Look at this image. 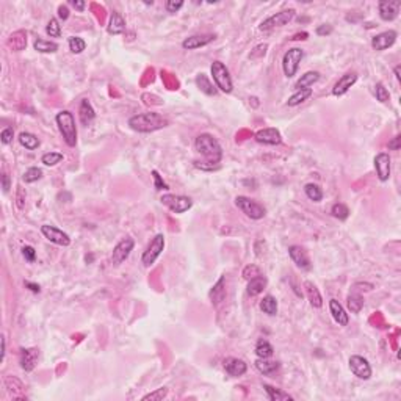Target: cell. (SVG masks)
I'll return each instance as SVG.
<instances>
[{
	"instance_id": "1",
	"label": "cell",
	"mask_w": 401,
	"mask_h": 401,
	"mask_svg": "<svg viewBox=\"0 0 401 401\" xmlns=\"http://www.w3.org/2000/svg\"><path fill=\"white\" fill-rule=\"evenodd\" d=\"M196 151L204 157V163H209V168L213 169L223 158V149L218 140L210 134H200L195 141Z\"/></svg>"
},
{
	"instance_id": "2",
	"label": "cell",
	"mask_w": 401,
	"mask_h": 401,
	"mask_svg": "<svg viewBox=\"0 0 401 401\" xmlns=\"http://www.w3.org/2000/svg\"><path fill=\"white\" fill-rule=\"evenodd\" d=\"M168 124H169V121L158 113H141V114H135V116L129 119L130 129H134L135 132H141V134L156 132V130L166 127Z\"/></svg>"
},
{
	"instance_id": "3",
	"label": "cell",
	"mask_w": 401,
	"mask_h": 401,
	"mask_svg": "<svg viewBox=\"0 0 401 401\" xmlns=\"http://www.w3.org/2000/svg\"><path fill=\"white\" fill-rule=\"evenodd\" d=\"M55 121H57V126L60 129L61 135H63L65 143L67 146H71V148H74V146L77 144V127H75L74 114L67 110H63L55 116Z\"/></svg>"
},
{
	"instance_id": "4",
	"label": "cell",
	"mask_w": 401,
	"mask_h": 401,
	"mask_svg": "<svg viewBox=\"0 0 401 401\" xmlns=\"http://www.w3.org/2000/svg\"><path fill=\"white\" fill-rule=\"evenodd\" d=\"M210 71H212V77H213L215 87H217L220 91L226 92V94L232 92L234 83H232V79H230L229 69L224 66V63H221V61H213Z\"/></svg>"
},
{
	"instance_id": "5",
	"label": "cell",
	"mask_w": 401,
	"mask_h": 401,
	"mask_svg": "<svg viewBox=\"0 0 401 401\" xmlns=\"http://www.w3.org/2000/svg\"><path fill=\"white\" fill-rule=\"evenodd\" d=\"M235 205L251 220H262L267 213L264 205H260L259 202H256V200L248 196H237Z\"/></svg>"
},
{
	"instance_id": "6",
	"label": "cell",
	"mask_w": 401,
	"mask_h": 401,
	"mask_svg": "<svg viewBox=\"0 0 401 401\" xmlns=\"http://www.w3.org/2000/svg\"><path fill=\"white\" fill-rule=\"evenodd\" d=\"M303 58H304V52H303V49H298V47L289 49L287 52L284 53L282 69H284V74H285L287 79H291V77L296 75L299 63H301V60Z\"/></svg>"
},
{
	"instance_id": "7",
	"label": "cell",
	"mask_w": 401,
	"mask_h": 401,
	"mask_svg": "<svg viewBox=\"0 0 401 401\" xmlns=\"http://www.w3.org/2000/svg\"><path fill=\"white\" fill-rule=\"evenodd\" d=\"M163 249H165V237H163V234H157L152 238V242L149 243L148 248H146V251L143 252V257H141L143 265L151 267L156 264V260L158 259V256Z\"/></svg>"
},
{
	"instance_id": "8",
	"label": "cell",
	"mask_w": 401,
	"mask_h": 401,
	"mask_svg": "<svg viewBox=\"0 0 401 401\" xmlns=\"http://www.w3.org/2000/svg\"><path fill=\"white\" fill-rule=\"evenodd\" d=\"M161 204L166 205L173 213H185L191 209L193 200L188 196H180V195H163L161 196Z\"/></svg>"
},
{
	"instance_id": "9",
	"label": "cell",
	"mask_w": 401,
	"mask_h": 401,
	"mask_svg": "<svg viewBox=\"0 0 401 401\" xmlns=\"http://www.w3.org/2000/svg\"><path fill=\"white\" fill-rule=\"evenodd\" d=\"M296 11L293 8H289V10H282L279 13L273 14V16L267 18L264 22L260 24V30H264V32H268V30H273L276 27H282V25H287L289 22L295 18Z\"/></svg>"
},
{
	"instance_id": "10",
	"label": "cell",
	"mask_w": 401,
	"mask_h": 401,
	"mask_svg": "<svg viewBox=\"0 0 401 401\" xmlns=\"http://www.w3.org/2000/svg\"><path fill=\"white\" fill-rule=\"evenodd\" d=\"M134 246H135V242H134V238H122V240L114 246L113 248V254H111V264L114 267H118L121 265L122 262H124L129 256H130V252H132L134 249Z\"/></svg>"
},
{
	"instance_id": "11",
	"label": "cell",
	"mask_w": 401,
	"mask_h": 401,
	"mask_svg": "<svg viewBox=\"0 0 401 401\" xmlns=\"http://www.w3.org/2000/svg\"><path fill=\"white\" fill-rule=\"evenodd\" d=\"M350 370L354 376H357L359 379H370L372 378V367H370L368 360L362 356H351L350 357Z\"/></svg>"
},
{
	"instance_id": "12",
	"label": "cell",
	"mask_w": 401,
	"mask_h": 401,
	"mask_svg": "<svg viewBox=\"0 0 401 401\" xmlns=\"http://www.w3.org/2000/svg\"><path fill=\"white\" fill-rule=\"evenodd\" d=\"M41 234L47 238L49 242L55 243V245H60V246H69L71 245V238L66 232H63L61 229L55 227V226H50V224H44L41 226Z\"/></svg>"
},
{
	"instance_id": "13",
	"label": "cell",
	"mask_w": 401,
	"mask_h": 401,
	"mask_svg": "<svg viewBox=\"0 0 401 401\" xmlns=\"http://www.w3.org/2000/svg\"><path fill=\"white\" fill-rule=\"evenodd\" d=\"M401 8V2L398 0H382L378 5V10H379V16L382 21H395L398 18V13Z\"/></svg>"
},
{
	"instance_id": "14",
	"label": "cell",
	"mask_w": 401,
	"mask_h": 401,
	"mask_svg": "<svg viewBox=\"0 0 401 401\" xmlns=\"http://www.w3.org/2000/svg\"><path fill=\"white\" fill-rule=\"evenodd\" d=\"M254 138H256L257 143L268 144V146H276L282 143V135L279 130L274 127H267V129L259 130V132L254 135Z\"/></svg>"
},
{
	"instance_id": "15",
	"label": "cell",
	"mask_w": 401,
	"mask_h": 401,
	"mask_svg": "<svg viewBox=\"0 0 401 401\" xmlns=\"http://www.w3.org/2000/svg\"><path fill=\"white\" fill-rule=\"evenodd\" d=\"M397 32L395 30H387V32H382V33H378L376 36L372 38V47L375 50H385L392 47L393 44L397 41Z\"/></svg>"
},
{
	"instance_id": "16",
	"label": "cell",
	"mask_w": 401,
	"mask_h": 401,
	"mask_svg": "<svg viewBox=\"0 0 401 401\" xmlns=\"http://www.w3.org/2000/svg\"><path fill=\"white\" fill-rule=\"evenodd\" d=\"M375 168L378 179L381 182H387L390 177V156L387 152H381L375 157Z\"/></svg>"
},
{
	"instance_id": "17",
	"label": "cell",
	"mask_w": 401,
	"mask_h": 401,
	"mask_svg": "<svg viewBox=\"0 0 401 401\" xmlns=\"http://www.w3.org/2000/svg\"><path fill=\"white\" fill-rule=\"evenodd\" d=\"M356 82H357V74L356 72H346V74H343L340 79L335 82L334 88H333V94L334 96H343L345 92H348V89Z\"/></svg>"
},
{
	"instance_id": "18",
	"label": "cell",
	"mask_w": 401,
	"mask_h": 401,
	"mask_svg": "<svg viewBox=\"0 0 401 401\" xmlns=\"http://www.w3.org/2000/svg\"><path fill=\"white\" fill-rule=\"evenodd\" d=\"M289 254H290V259L293 260V264H295L298 268H301V269L311 268V260H309V256H307V252L304 251V248H301V246H298V245H293L289 248Z\"/></svg>"
},
{
	"instance_id": "19",
	"label": "cell",
	"mask_w": 401,
	"mask_h": 401,
	"mask_svg": "<svg viewBox=\"0 0 401 401\" xmlns=\"http://www.w3.org/2000/svg\"><path fill=\"white\" fill-rule=\"evenodd\" d=\"M213 40H215V35H212V33H207V35H193V36L187 38V40H183L182 47L187 49V50H195V49H200V47H204V45L210 44Z\"/></svg>"
},
{
	"instance_id": "20",
	"label": "cell",
	"mask_w": 401,
	"mask_h": 401,
	"mask_svg": "<svg viewBox=\"0 0 401 401\" xmlns=\"http://www.w3.org/2000/svg\"><path fill=\"white\" fill-rule=\"evenodd\" d=\"M223 365H224L226 372L234 376V378H238V376H243L246 373V370H248V365H246V362L242 360V359H237V357H227L223 362Z\"/></svg>"
},
{
	"instance_id": "21",
	"label": "cell",
	"mask_w": 401,
	"mask_h": 401,
	"mask_svg": "<svg viewBox=\"0 0 401 401\" xmlns=\"http://www.w3.org/2000/svg\"><path fill=\"white\" fill-rule=\"evenodd\" d=\"M38 357H40V351L38 348H27L21 351V367L25 372H32L38 364Z\"/></svg>"
},
{
	"instance_id": "22",
	"label": "cell",
	"mask_w": 401,
	"mask_h": 401,
	"mask_svg": "<svg viewBox=\"0 0 401 401\" xmlns=\"http://www.w3.org/2000/svg\"><path fill=\"white\" fill-rule=\"evenodd\" d=\"M329 311H331V315H333V318L335 320V323H338V326H346L348 325V313L345 312L343 306L338 303L337 299H331L329 301Z\"/></svg>"
},
{
	"instance_id": "23",
	"label": "cell",
	"mask_w": 401,
	"mask_h": 401,
	"mask_svg": "<svg viewBox=\"0 0 401 401\" xmlns=\"http://www.w3.org/2000/svg\"><path fill=\"white\" fill-rule=\"evenodd\" d=\"M8 47L14 52H21L27 47V32L24 30H18V32L11 33L8 38Z\"/></svg>"
},
{
	"instance_id": "24",
	"label": "cell",
	"mask_w": 401,
	"mask_h": 401,
	"mask_svg": "<svg viewBox=\"0 0 401 401\" xmlns=\"http://www.w3.org/2000/svg\"><path fill=\"white\" fill-rule=\"evenodd\" d=\"M107 32L110 35H121L126 32V21L119 13H113L110 16L109 25H107Z\"/></svg>"
},
{
	"instance_id": "25",
	"label": "cell",
	"mask_w": 401,
	"mask_h": 401,
	"mask_svg": "<svg viewBox=\"0 0 401 401\" xmlns=\"http://www.w3.org/2000/svg\"><path fill=\"white\" fill-rule=\"evenodd\" d=\"M79 116L83 126H88L89 122L96 118V111L92 109V105L88 99H83L80 102V109H79Z\"/></svg>"
},
{
	"instance_id": "26",
	"label": "cell",
	"mask_w": 401,
	"mask_h": 401,
	"mask_svg": "<svg viewBox=\"0 0 401 401\" xmlns=\"http://www.w3.org/2000/svg\"><path fill=\"white\" fill-rule=\"evenodd\" d=\"M267 287V277L265 276H257V277H252V279L248 281V287H246V291H248L249 296H257L260 295L264 289Z\"/></svg>"
},
{
	"instance_id": "27",
	"label": "cell",
	"mask_w": 401,
	"mask_h": 401,
	"mask_svg": "<svg viewBox=\"0 0 401 401\" xmlns=\"http://www.w3.org/2000/svg\"><path fill=\"white\" fill-rule=\"evenodd\" d=\"M279 367H281V364L279 362H276V360H268V359H262V357H259L256 360V368L265 376L276 373L277 370H279Z\"/></svg>"
},
{
	"instance_id": "28",
	"label": "cell",
	"mask_w": 401,
	"mask_h": 401,
	"mask_svg": "<svg viewBox=\"0 0 401 401\" xmlns=\"http://www.w3.org/2000/svg\"><path fill=\"white\" fill-rule=\"evenodd\" d=\"M318 80H320V72L309 71V72H306L304 75H301V79L296 82L295 88L296 89H307V88H311L313 83H317Z\"/></svg>"
},
{
	"instance_id": "29",
	"label": "cell",
	"mask_w": 401,
	"mask_h": 401,
	"mask_svg": "<svg viewBox=\"0 0 401 401\" xmlns=\"http://www.w3.org/2000/svg\"><path fill=\"white\" fill-rule=\"evenodd\" d=\"M196 87L207 96H215L217 94V87L209 80V77L205 74H199L196 77Z\"/></svg>"
},
{
	"instance_id": "30",
	"label": "cell",
	"mask_w": 401,
	"mask_h": 401,
	"mask_svg": "<svg viewBox=\"0 0 401 401\" xmlns=\"http://www.w3.org/2000/svg\"><path fill=\"white\" fill-rule=\"evenodd\" d=\"M304 287H306L307 298H309L312 307H317V309H320V307L323 306V298H321V295H320L318 289L315 287V285H313L312 282H309V281H307V282L304 284Z\"/></svg>"
},
{
	"instance_id": "31",
	"label": "cell",
	"mask_w": 401,
	"mask_h": 401,
	"mask_svg": "<svg viewBox=\"0 0 401 401\" xmlns=\"http://www.w3.org/2000/svg\"><path fill=\"white\" fill-rule=\"evenodd\" d=\"M19 143L28 151H35V149L40 148V144H41L40 138H38L36 135H33V134H30V132H22L19 135Z\"/></svg>"
},
{
	"instance_id": "32",
	"label": "cell",
	"mask_w": 401,
	"mask_h": 401,
	"mask_svg": "<svg viewBox=\"0 0 401 401\" xmlns=\"http://www.w3.org/2000/svg\"><path fill=\"white\" fill-rule=\"evenodd\" d=\"M264 389L267 392L268 398L271 400V401H289V400H293V397L289 395L287 392H284L281 389H276V387H273V385H269V384H264Z\"/></svg>"
},
{
	"instance_id": "33",
	"label": "cell",
	"mask_w": 401,
	"mask_h": 401,
	"mask_svg": "<svg viewBox=\"0 0 401 401\" xmlns=\"http://www.w3.org/2000/svg\"><path fill=\"white\" fill-rule=\"evenodd\" d=\"M362 307H364V296L356 290H353L348 295V309L353 313H359L362 311Z\"/></svg>"
},
{
	"instance_id": "34",
	"label": "cell",
	"mask_w": 401,
	"mask_h": 401,
	"mask_svg": "<svg viewBox=\"0 0 401 401\" xmlns=\"http://www.w3.org/2000/svg\"><path fill=\"white\" fill-rule=\"evenodd\" d=\"M260 309L264 313L269 315V317H274L277 313V301L274 296L271 295H267L264 299L260 301Z\"/></svg>"
},
{
	"instance_id": "35",
	"label": "cell",
	"mask_w": 401,
	"mask_h": 401,
	"mask_svg": "<svg viewBox=\"0 0 401 401\" xmlns=\"http://www.w3.org/2000/svg\"><path fill=\"white\" fill-rule=\"evenodd\" d=\"M311 96H312V88H307V89H296L295 94L289 97L287 105H289V107H296V105H299V104H303L304 100H307Z\"/></svg>"
},
{
	"instance_id": "36",
	"label": "cell",
	"mask_w": 401,
	"mask_h": 401,
	"mask_svg": "<svg viewBox=\"0 0 401 401\" xmlns=\"http://www.w3.org/2000/svg\"><path fill=\"white\" fill-rule=\"evenodd\" d=\"M273 346L271 343H269L268 340H264V338H260V340L257 342L256 345V354H257V357H262V359H269L273 356Z\"/></svg>"
},
{
	"instance_id": "37",
	"label": "cell",
	"mask_w": 401,
	"mask_h": 401,
	"mask_svg": "<svg viewBox=\"0 0 401 401\" xmlns=\"http://www.w3.org/2000/svg\"><path fill=\"white\" fill-rule=\"evenodd\" d=\"M35 50H38L40 53H53L58 50V44L53 41H45V40H41V38H38V40L35 41Z\"/></svg>"
},
{
	"instance_id": "38",
	"label": "cell",
	"mask_w": 401,
	"mask_h": 401,
	"mask_svg": "<svg viewBox=\"0 0 401 401\" xmlns=\"http://www.w3.org/2000/svg\"><path fill=\"white\" fill-rule=\"evenodd\" d=\"M226 296V290H224V277H221V279L217 282V285L212 289L210 291V298H212V303L218 304L221 303L223 299Z\"/></svg>"
},
{
	"instance_id": "39",
	"label": "cell",
	"mask_w": 401,
	"mask_h": 401,
	"mask_svg": "<svg viewBox=\"0 0 401 401\" xmlns=\"http://www.w3.org/2000/svg\"><path fill=\"white\" fill-rule=\"evenodd\" d=\"M304 191H306V196L311 200H313V202H320V200L323 199V191L318 185H315V183H307L304 187Z\"/></svg>"
},
{
	"instance_id": "40",
	"label": "cell",
	"mask_w": 401,
	"mask_h": 401,
	"mask_svg": "<svg viewBox=\"0 0 401 401\" xmlns=\"http://www.w3.org/2000/svg\"><path fill=\"white\" fill-rule=\"evenodd\" d=\"M67 44H69V50H71L72 53H82L85 49H87V43L79 36H71L67 40Z\"/></svg>"
},
{
	"instance_id": "41",
	"label": "cell",
	"mask_w": 401,
	"mask_h": 401,
	"mask_svg": "<svg viewBox=\"0 0 401 401\" xmlns=\"http://www.w3.org/2000/svg\"><path fill=\"white\" fill-rule=\"evenodd\" d=\"M61 160H63V154H60V152H47V154H44V156L41 157V163H44L45 166H55V165L60 163Z\"/></svg>"
},
{
	"instance_id": "42",
	"label": "cell",
	"mask_w": 401,
	"mask_h": 401,
	"mask_svg": "<svg viewBox=\"0 0 401 401\" xmlns=\"http://www.w3.org/2000/svg\"><path fill=\"white\" fill-rule=\"evenodd\" d=\"M331 213H333V217H334V218L345 221L346 218L350 217V209H348V207H346L345 204H340V202H338V204L333 205V209H331Z\"/></svg>"
},
{
	"instance_id": "43",
	"label": "cell",
	"mask_w": 401,
	"mask_h": 401,
	"mask_svg": "<svg viewBox=\"0 0 401 401\" xmlns=\"http://www.w3.org/2000/svg\"><path fill=\"white\" fill-rule=\"evenodd\" d=\"M41 177H43V171L40 168H28L24 173V176H22V179H24L27 183H33L36 180H40Z\"/></svg>"
},
{
	"instance_id": "44",
	"label": "cell",
	"mask_w": 401,
	"mask_h": 401,
	"mask_svg": "<svg viewBox=\"0 0 401 401\" xmlns=\"http://www.w3.org/2000/svg\"><path fill=\"white\" fill-rule=\"evenodd\" d=\"M45 33H47L50 38H60L61 35V27L58 24V21L55 18H52L49 22H47V25H45Z\"/></svg>"
},
{
	"instance_id": "45",
	"label": "cell",
	"mask_w": 401,
	"mask_h": 401,
	"mask_svg": "<svg viewBox=\"0 0 401 401\" xmlns=\"http://www.w3.org/2000/svg\"><path fill=\"white\" fill-rule=\"evenodd\" d=\"M375 96H376V100H379L381 104H385L389 100V97H390L387 88H385L381 82L375 85Z\"/></svg>"
},
{
	"instance_id": "46",
	"label": "cell",
	"mask_w": 401,
	"mask_h": 401,
	"mask_svg": "<svg viewBox=\"0 0 401 401\" xmlns=\"http://www.w3.org/2000/svg\"><path fill=\"white\" fill-rule=\"evenodd\" d=\"M166 395H168V389L166 387H160L157 390L148 393V395H144L143 400L144 401H148V400H151V401H160V400H163Z\"/></svg>"
},
{
	"instance_id": "47",
	"label": "cell",
	"mask_w": 401,
	"mask_h": 401,
	"mask_svg": "<svg viewBox=\"0 0 401 401\" xmlns=\"http://www.w3.org/2000/svg\"><path fill=\"white\" fill-rule=\"evenodd\" d=\"M260 276V269L256 267V265H248L245 269H243V277L245 279H252V277H257Z\"/></svg>"
},
{
	"instance_id": "48",
	"label": "cell",
	"mask_w": 401,
	"mask_h": 401,
	"mask_svg": "<svg viewBox=\"0 0 401 401\" xmlns=\"http://www.w3.org/2000/svg\"><path fill=\"white\" fill-rule=\"evenodd\" d=\"M183 6V2L182 0H168L165 3V8L168 13H177Z\"/></svg>"
},
{
	"instance_id": "49",
	"label": "cell",
	"mask_w": 401,
	"mask_h": 401,
	"mask_svg": "<svg viewBox=\"0 0 401 401\" xmlns=\"http://www.w3.org/2000/svg\"><path fill=\"white\" fill-rule=\"evenodd\" d=\"M13 136H14V130L11 127H6L2 130V134H0V140H2L3 144H10L13 141Z\"/></svg>"
},
{
	"instance_id": "50",
	"label": "cell",
	"mask_w": 401,
	"mask_h": 401,
	"mask_svg": "<svg viewBox=\"0 0 401 401\" xmlns=\"http://www.w3.org/2000/svg\"><path fill=\"white\" fill-rule=\"evenodd\" d=\"M152 176H154V180H156V190L161 191V190H168V185L163 182V179H161V176L158 174V171H156L154 169L152 171Z\"/></svg>"
},
{
	"instance_id": "51",
	"label": "cell",
	"mask_w": 401,
	"mask_h": 401,
	"mask_svg": "<svg viewBox=\"0 0 401 401\" xmlns=\"http://www.w3.org/2000/svg\"><path fill=\"white\" fill-rule=\"evenodd\" d=\"M22 254H24L25 260H28V262H35V259H36V251H35V248H32V246H24V248H22Z\"/></svg>"
},
{
	"instance_id": "52",
	"label": "cell",
	"mask_w": 401,
	"mask_h": 401,
	"mask_svg": "<svg viewBox=\"0 0 401 401\" xmlns=\"http://www.w3.org/2000/svg\"><path fill=\"white\" fill-rule=\"evenodd\" d=\"M267 49H268L267 44L257 45V47L254 49V52H251V58H260L262 55H265V53H267Z\"/></svg>"
},
{
	"instance_id": "53",
	"label": "cell",
	"mask_w": 401,
	"mask_h": 401,
	"mask_svg": "<svg viewBox=\"0 0 401 401\" xmlns=\"http://www.w3.org/2000/svg\"><path fill=\"white\" fill-rule=\"evenodd\" d=\"M331 33H333V27L328 25V24H323V25L317 27V35L318 36H326V35H331Z\"/></svg>"
},
{
	"instance_id": "54",
	"label": "cell",
	"mask_w": 401,
	"mask_h": 401,
	"mask_svg": "<svg viewBox=\"0 0 401 401\" xmlns=\"http://www.w3.org/2000/svg\"><path fill=\"white\" fill-rule=\"evenodd\" d=\"M401 148V136L397 135L395 138H392V141H389V149L390 151H398Z\"/></svg>"
},
{
	"instance_id": "55",
	"label": "cell",
	"mask_w": 401,
	"mask_h": 401,
	"mask_svg": "<svg viewBox=\"0 0 401 401\" xmlns=\"http://www.w3.org/2000/svg\"><path fill=\"white\" fill-rule=\"evenodd\" d=\"M16 200H18V207H19V209H22V207H24V200H25V193H24V190H22L21 187H18Z\"/></svg>"
},
{
	"instance_id": "56",
	"label": "cell",
	"mask_w": 401,
	"mask_h": 401,
	"mask_svg": "<svg viewBox=\"0 0 401 401\" xmlns=\"http://www.w3.org/2000/svg\"><path fill=\"white\" fill-rule=\"evenodd\" d=\"M58 16H60V19H63V21H66L69 18V10H67L66 5L58 6Z\"/></svg>"
},
{
	"instance_id": "57",
	"label": "cell",
	"mask_w": 401,
	"mask_h": 401,
	"mask_svg": "<svg viewBox=\"0 0 401 401\" xmlns=\"http://www.w3.org/2000/svg\"><path fill=\"white\" fill-rule=\"evenodd\" d=\"M2 188H3V193H8L10 190V176L6 173L2 174Z\"/></svg>"
},
{
	"instance_id": "58",
	"label": "cell",
	"mask_w": 401,
	"mask_h": 401,
	"mask_svg": "<svg viewBox=\"0 0 401 401\" xmlns=\"http://www.w3.org/2000/svg\"><path fill=\"white\" fill-rule=\"evenodd\" d=\"M71 5L74 6L75 10H79V11H83V10H85V6H87V3H85V2H80V0H72Z\"/></svg>"
},
{
	"instance_id": "59",
	"label": "cell",
	"mask_w": 401,
	"mask_h": 401,
	"mask_svg": "<svg viewBox=\"0 0 401 401\" xmlns=\"http://www.w3.org/2000/svg\"><path fill=\"white\" fill-rule=\"evenodd\" d=\"M25 287H28L30 290L33 291V293H40V291H41L40 285H38V284H33V282H28V281L25 282Z\"/></svg>"
},
{
	"instance_id": "60",
	"label": "cell",
	"mask_w": 401,
	"mask_h": 401,
	"mask_svg": "<svg viewBox=\"0 0 401 401\" xmlns=\"http://www.w3.org/2000/svg\"><path fill=\"white\" fill-rule=\"evenodd\" d=\"M307 36H309V33L307 32H303V33H296L295 36L291 38V41H299V40H307Z\"/></svg>"
},
{
	"instance_id": "61",
	"label": "cell",
	"mask_w": 401,
	"mask_h": 401,
	"mask_svg": "<svg viewBox=\"0 0 401 401\" xmlns=\"http://www.w3.org/2000/svg\"><path fill=\"white\" fill-rule=\"evenodd\" d=\"M5 353H6V342H5V337H2V360L5 359Z\"/></svg>"
},
{
	"instance_id": "62",
	"label": "cell",
	"mask_w": 401,
	"mask_h": 401,
	"mask_svg": "<svg viewBox=\"0 0 401 401\" xmlns=\"http://www.w3.org/2000/svg\"><path fill=\"white\" fill-rule=\"evenodd\" d=\"M400 69H401V66H395V69H393V71H395V77H397V80H400V79H401V75H400Z\"/></svg>"
}]
</instances>
